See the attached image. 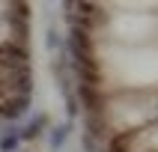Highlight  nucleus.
Segmentation results:
<instances>
[{
    "mask_svg": "<svg viewBox=\"0 0 158 152\" xmlns=\"http://www.w3.org/2000/svg\"><path fill=\"white\" fill-rule=\"evenodd\" d=\"M107 66L116 80L125 87H152L155 84V51L146 48H114L107 54Z\"/></svg>",
    "mask_w": 158,
    "mask_h": 152,
    "instance_id": "1",
    "label": "nucleus"
},
{
    "mask_svg": "<svg viewBox=\"0 0 158 152\" xmlns=\"http://www.w3.org/2000/svg\"><path fill=\"white\" fill-rule=\"evenodd\" d=\"M110 36L119 39V42L137 45L143 39L155 36V15H149V12H123V15H114Z\"/></svg>",
    "mask_w": 158,
    "mask_h": 152,
    "instance_id": "2",
    "label": "nucleus"
}]
</instances>
